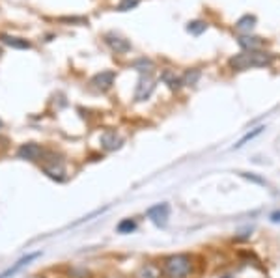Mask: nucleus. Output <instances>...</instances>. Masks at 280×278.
I'll return each mask as SVG.
<instances>
[{"label": "nucleus", "mask_w": 280, "mask_h": 278, "mask_svg": "<svg viewBox=\"0 0 280 278\" xmlns=\"http://www.w3.org/2000/svg\"><path fill=\"white\" fill-rule=\"evenodd\" d=\"M238 41H239V45H241L243 49H246V50H256L260 45H262V39H260V37L243 36V37H239Z\"/></svg>", "instance_id": "13"}, {"label": "nucleus", "mask_w": 280, "mask_h": 278, "mask_svg": "<svg viewBox=\"0 0 280 278\" xmlns=\"http://www.w3.org/2000/svg\"><path fill=\"white\" fill-rule=\"evenodd\" d=\"M198 79H200V69H190V71H187L182 77V84L192 86L198 82Z\"/></svg>", "instance_id": "14"}, {"label": "nucleus", "mask_w": 280, "mask_h": 278, "mask_svg": "<svg viewBox=\"0 0 280 278\" xmlns=\"http://www.w3.org/2000/svg\"><path fill=\"white\" fill-rule=\"evenodd\" d=\"M105 41L108 43V47H110L112 50H116L118 54H124V52H129V50H131V43L127 41V39H124L122 36H118V34H114V32H108V34H106Z\"/></svg>", "instance_id": "5"}, {"label": "nucleus", "mask_w": 280, "mask_h": 278, "mask_svg": "<svg viewBox=\"0 0 280 278\" xmlns=\"http://www.w3.org/2000/svg\"><path fill=\"white\" fill-rule=\"evenodd\" d=\"M273 62V56L267 52H258V50H246L243 54L230 58V67L238 71H245L250 67H267Z\"/></svg>", "instance_id": "1"}, {"label": "nucleus", "mask_w": 280, "mask_h": 278, "mask_svg": "<svg viewBox=\"0 0 280 278\" xmlns=\"http://www.w3.org/2000/svg\"><path fill=\"white\" fill-rule=\"evenodd\" d=\"M241 176H243L245 179H250V181H254V183H258V185H264V183H266V181H264L262 178H256V176H250V174H241Z\"/></svg>", "instance_id": "21"}, {"label": "nucleus", "mask_w": 280, "mask_h": 278, "mask_svg": "<svg viewBox=\"0 0 280 278\" xmlns=\"http://www.w3.org/2000/svg\"><path fill=\"white\" fill-rule=\"evenodd\" d=\"M161 80L168 86V88H170V90H178V88L182 86V79H178V77H176V73L168 71V69L161 73Z\"/></svg>", "instance_id": "12"}, {"label": "nucleus", "mask_w": 280, "mask_h": 278, "mask_svg": "<svg viewBox=\"0 0 280 278\" xmlns=\"http://www.w3.org/2000/svg\"><path fill=\"white\" fill-rule=\"evenodd\" d=\"M189 271H190V260L185 254L170 256L164 262V273L170 278H183L189 275Z\"/></svg>", "instance_id": "2"}, {"label": "nucleus", "mask_w": 280, "mask_h": 278, "mask_svg": "<svg viewBox=\"0 0 280 278\" xmlns=\"http://www.w3.org/2000/svg\"><path fill=\"white\" fill-rule=\"evenodd\" d=\"M254 22H256V17H252V15H245V17H241L238 21V30H250L254 26Z\"/></svg>", "instance_id": "17"}, {"label": "nucleus", "mask_w": 280, "mask_h": 278, "mask_svg": "<svg viewBox=\"0 0 280 278\" xmlns=\"http://www.w3.org/2000/svg\"><path fill=\"white\" fill-rule=\"evenodd\" d=\"M134 230H136V222H134L133 219H126V221H122L118 224L120 234H131V232H134Z\"/></svg>", "instance_id": "16"}, {"label": "nucleus", "mask_w": 280, "mask_h": 278, "mask_svg": "<svg viewBox=\"0 0 280 278\" xmlns=\"http://www.w3.org/2000/svg\"><path fill=\"white\" fill-rule=\"evenodd\" d=\"M262 131H264V127H256L254 131H250V133H246V135L243 136V138H241V140H239L238 144H236V148H243V146H245V144L248 142V140H252V138H256V136H258L260 133H262Z\"/></svg>", "instance_id": "18"}, {"label": "nucleus", "mask_w": 280, "mask_h": 278, "mask_svg": "<svg viewBox=\"0 0 280 278\" xmlns=\"http://www.w3.org/2000/svg\"><path fill=\"white\" fill-rule=\"evenodd\" d=\"M122 144H124V140H122L114 131H106V133H103V136H101V148L106 151L120 150Z\"/></svg>", "instance_id": "8"}, {"label": "nucleus", "mask_w": 280, "mask_h": 278, "mask_svg": "<svg viewBox=\"0 0 280 278\" xmlns=\"http://www.w3.org/2000/svg\"><path fill=\"white\" fill-rule=\"evenodd\" d=\"M271 221H273V222H280V211H276V213L271 215Z\"/></svg>", "instance_id": "22"}, {"label": "nucleus", "mask_w": 280, "mask_h": 278, "mask_svg": "<svg viewBox=\"0 0 280 278\" xmlns=\"http://www.w3.org/2000/svg\"><path fill=\"white\" fill-rule=\"evenodd\" d=\"M43 155V150L34 142L22 144L21 148L17 150V157L19 159H26V161H38V159Z\"/></svg>", "instance_id": "6"}, {"label": "nucleus", "mask_w": 280, "mask_h": 278, "mask_svg": "<svg viewBox=\"0 0 280 278\" xmlns=\"http://www.w3.org/2000/svg\"><path fill=\"white\" fill-rule=\"evenodd\" d=\"M43 170H45V174H47L49 178L58 179V181H64V178H66V170H64V166L62 164H56V161H52V164H45V166H43Z\"/></svg>", "instance_id": "10"}, {"label": "nucleus", "mask_w": 280, "mask_h": 278, "mask_svg": "<svg viewBox=\"0 0 280 278\" xmlns=\"http://www.w3.org/2000/svg\"><path fill=\"white\" fill-rule=\"evenodd\" d=\"M114 79H116L114 71H101L92 79V84L96 86L98 90H101V92H105V90H108L114 84Z\"/></svg>", "instance_id": "7"}, {"label": "nucleus", "mask_w": 280, "mask_h": 278, "mask_svg": "<svg viewBox=\"0 0 280 278\" xmlns=\"http://www.w3.org/2000/svg\"><path fill=\"white\" fill-rule=\"evenodd\" d=\"M40 256V252H34V254H28V256H24V258H21L17 264L14 265V267H10V269H6L4 273H0V278H10V277H14L15 273H19L22 269V267H26L30 262H34L36 258Z\"/></svg>", "instance_id": "9"}, {"label": "nucleus", "mask_w": 280, "mask_h": 278, "mask_svg": "<svg viewBox=\"0 0 280 278\" xmlns=\"http://www.w3.org/2000/svg\"><path fill=\"white\" fill-rule=\"evenodd\" d=\"M140 0H122V4L118 6L120 11H127V9H133L136 4H138Z\"/></svg>", "instance_id": "20"}, {"label": "nucleus", "mask_w": 280, "mask_h": 278, "mask_svg": "<svg viewBox=\"0 0 280 278\" xmlns=\"http://www.w3.org/2000/svg\"><path fill=\"white\" fill-rule=\"evenodd\" d=\"M0 129H2V121H0Z\"/></svg>", "instance_id": "23"}, {"label": "nucleus", "mask_w": 280, "mask_h": 278, "mask_svg": "<svg viewBox=\"0 0 280 278\" xmlns=\"http://www.w3.org/2000/svg\"><path fill=\"white\" fill-rule=\"evenodd\" d=\"M155 90V82L150 75H142L138 79V84H136V90H134V99L136 101H146Z\"/></svg>", "instance_id": "4"}, {"label": "nucleus", "mask_w": 280, "mask_h": 278, "mask_svg": "<svg viewBox=\"0 0 280 278\" xmlns=\"http://www.w3.org/2000/svg\"><path fill=\"white\" fill-rule=\"evenodd\" d=\"M140 277H146V278H159V273H157V269L155 267H152V265H146L142 271H140Z\"/></svg>", "instance_id": "19"}, {"label": "nucleus", "mask_w": 280, "mask_h": 278, "mask_svg": "<svg viewBox=\"0 0 280 278\" xmlns=\"http://www.w3.org/2000/svg\"><path fill=\"white\" fill-rule=\"evenodd\" d=\"M206 28H208V24L204 21H192L187 24V32H190L192 36H200L202 32H206Z\"/></svg>", "instance_id": "15"}, {"label": "nucleus", "mask_w": 280, "mask_h": 278, "mask_svg": "<svg viewBox=\"0 0 280 278\" xmlns=\"http://www.w3.org/2000/svg\"><path fill=\"white\" fill-rule=\"evenodd\" d=\"M0 41L14 47V49H30V43L26 39H21V37H15V36H8V34H2L0 36Z\"/></svg>", "instance_id": "11"}, {"label": "nucleus", "mask_w": 280, "mask_h": 278, "mask_svg": "<svg viewBox=\"0 0 280 278\" xmlns=\"http://www.w3.org/2000/svg\"><path fill=\"white\" fill-rule=\"evenodd\" d=\"M146 215L155 226L164 228L168 222V215H170V207H168V204H157V206L150 207V209L146 211Z\"/></svg>", "instance_id": "3"}]
</instances>
